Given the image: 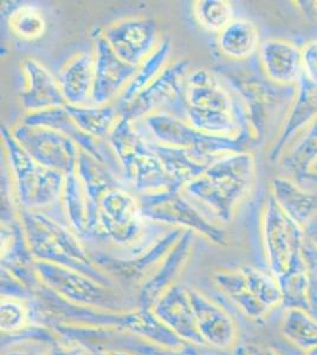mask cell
Masks as SVG:
<instances>
[{
    "instance_id": "obj_1",
    "label": "cell",
    "mask_w": 317,
    "mask_h": 355,
    "mask_svg": "<svg viewBox=\"0 0 317 355\" xmlns=\"http://www.w3.org/2000/svg\"><path fill=\"white\" fill-rule=\"evenodd\" d=\"M252 177V157L230 153L217 159L182 190L191 202L200 204L213 218L228 223L233 209L249 190Z\"/></svg>"
},
{
    "instance_id": "obj_2",
    "label": "cell",
    "mask_w": 317,
    "mask_h": 355,
    "mask_svg": "<svg viewBox=\"0 0 317 355\" xmlns=\"http://www.w3.org/2000/svg\"><path fill=\"white\" fill-rule=\"evenodd\" d=\"M20 222L30 251L36 261L65 266L105 287H115L112 279L97 268L73 234L60 223L33 210L22 211Z\"/></svg>"
},
{
    "instance_id": "obj_3",
    "label": "cell",
    "mask_w": 317,
    "mask_h": 355,
    "mask_svg": "<svg viewBox=\"0 0 317 355\" xmlns=\"http://www.w3.org/2000/svg\"><path fill=\"white\" fill-rule=\"evenodd\" d=\"M40 291L49 306L55 308L60 316L70 318L71 322L85 324V327L117 328V331H129L140 339L155 343V346L172 351H181L187 347L186 341L166 327L152 311L139 308L137 311L102 313L93 308L80 307L67 302L46 287H40Z\"/></svg>"
},
{
    "instance_id": "obj_4",
    "label": "cell",
    "mask_w": 317,
    "mask_h": 355,
    "mask_svg": "<svg viewBox=\"0 0 317 355\" xmlns=\"http://www.w3.org/2000/svg\"><path fill=\"white\" fill-rule=\"evenodd\" d=\"M109 145L119 162L121 174L134 189L142 193L173 190L162 162L132 120L120 117L109 134Z\"/></svg>"
},
{
    "instance_id": "obj_5",
    "label": "cell",
    "mask_w": 317,
    "mask_h": 355,
    "mask_svg": "<svg viewBox=\"0 0 317 355\" xmlns=\"http://www.w3.org/2000/svg\"><path fill=\"white\" fill-rule=\"evenodd\" d=\"M185 114L196 130L217 137H232L238 130L236 105L217 77L198 70L184 85Z\"/></svg>"
},
{
    "instance_id": "obj_6",
    "label": "cell",
    "mask_w": 317,
    "mask_h": 355,
    "mask_svg": "<svg viewBox=\"0 0 317 355\" xmlns=\"http://www.w3.org/2000/svg\"><path fill=\"white\" fill-rule=\"evenodd\" d=\"M1 134L16 179L18 198L24 210L53 204L63 190L65 174L38 164L8 130H3Z\"/></svg>"
},
{
    "instance_id": "obj_7",
    "label": "cell",
    "mask_w": 317,
    "mask_h": 355,
    "mask_svg": "<svg viewBox=\"0 0 317 355\" xmlns=\"http://www.w3.org/2000/svg\"><path fill=\"white\" fill-rule=\"evenodd\" d=\"M35 266L44 287L67 302L108 311H121L125 307V301L112 288L105 287L78 271L43 261H36Z\"/></svg>"
},
{
    "instance_id": "obj_8",
    "label": "cell",
    "mask_w": 317,
    "mask_h": 355,
    "mask_svg": "<svg viewBox=\"0 0 317 355\" xmlns=\"http://www.w3.org/2000/svg\"><path fill=\"white\" fill-rule=\"evenodd\" d=\"M141 214L145 219L161 224L185 226L187 230L204 234L213 243H224L223 231L206 218L197 206L177 190L142 193L139 198ZM182 229V227H181Z\"/></svg>"
},
{
    "instance_id": "obj_9",
    "label": "cell",
    "mask_w": 317,
    "mask_h": 355,
    "mask_svg": "<svg viewBox=\"0 0 317 355\" xmlns=\"http://www.w3.org/2000/svg\"><path fill=\"white\" fill-rule=\"evenodd\" d=\"M264 231L270 269L276 279L307 271L301 231L275 204L266 211Z\"/></svg>"
},
{
    "instance_id": "obj_10",
    "label": "cell",
    "mask_w": 317,
    "mask_h": 355,
    "mask_svg": "<svg viewBox=\"0 0 317 355\" xmlns=\"http://www.w3.org/2000/svg\"><path fill=\"white\" fill-rule=\"evenodd\" d=\"M152 141L160 145L198 150L204 153H232L234 140L229 137L206 134L167 113H152L142 119Z\"/></svg>"
},
{
    "instance_id": "obj_11",
    "label": "cell",
    "mask_w": 317,
    "mask_h": 355,
    "mask_svg": "<svg viewBox=\"0 0 317 355\" xmlns=\"http://www.w3.org/2000/svg\"><path fill=\"white\" fill-rule=\"evenodd\" d=\"M12 134L40 165L65 175L76 172L80 150L68 135L46 127L26 125H18Z\"/></svg>"
},
{
    "instance_id": "obj_12",
    "label": "cell",
    "mask_w": 317,
    "mask_h": 355,
    "mask_svg": "<svg viewBox=\"0 0 317 355\" xmlns=\"http://www.w3.org/2000/svg\"><path fill=\"white\" fill-rule=\"evenodd\" d=\"M140 206L123 189L107 192L98 202L100 236L117 244H130L142 231Z\"/></svg>"
},
{
    "instance_id": "obj_13",
    "label": "cell",
    "mask_w": 317,
    "mask_h": 355,
    "mask_svg": "<svg viewBox=\"0 0 317 355\" xmlns=\"http://www.w3.org/2000/svg\"><path fill=\"white\" fill-rule=\"evenodd\" d=\"M189 63L179 61L162 70L157 78H154L142 92L137 94L132 101L119 108L121 116L129 120L144 119L157 107L167 102L177 100V96L182 92L187 78Z\"/></svg>"
},
{
    "instance_id": "obj_14",
    "label": "cell",
    "mask_w": 317,
    "mask_h": 355,
    "mask_svg": "<svg viewBox=\"0 0 317 355\" xmlns=\"http://www.w3.org/2000/svg\"><path fill=\"white\" fill-rule=\"evenodd\" d=\"M157 35L155 21L137 18L112 25L102 36L122 61L139 67L152 53Z\"/></svg>"
},
{
    "instance_id": "obj_15",
    "label": "cell",
    "mask_w": 317,
    "mask_h": 355,
    "mask_svg": "<svg viewBox=\"0 0 317 355\" xmlns=\"http://www.w3.org/2000/svg\"><path fill=\"white\" fill-rule=\"evenodd\" d=\"M139 67L122 61L103 36L96 41L92 103L105 105L132 81Z\"/></svg>"
},
{
    "instance_id": "obj_16",
    "label": "cell",
    "mask_w": 317,
    "mask_h": 355,
    "mask_svg": "<svg viewBox=\"0 0 317 355\" xmlns=\"http://www.w3.org/2000/svg\"><path fill=\"white\" fill-rule=\"evenodd\" d=\"M152 311L161 322L184 341L206 346L198 331L197 321L189 300V288L173 284L154 303Z\"/></svg>"
},
{
    "instance_id": "obj_17",
    "label": "cell",
    "mask_w": 317,
    "mask_h": 355,
    "mask_svg": "<svg viewBox=\"0 0 317 355\" xmlns=\"http://www.w3.org/2000/svg\"><path fill=\"white\" fill-rule=\"evenodd\" d=\"M193 231L185 230L180 239L174 244L165 257L162 266L147 282L142 284L137 299V304L141 309L152 311L154 303L157 302L161 295L173 286V279H175L182 270L192 250Z\"/></svg>"
},
{
    "instance_id": "obj_18",
    "label": "cell",
    "mask_w": 317,
    "mask_h": 355,
    "mask_svg": "<svg viewBox=\"0 0 317 355\" xmlns=\"http://www.w3.org/2000/svg\"><path fill=\"white\" fill-rule=\"evenodd\" d=\"M148 141L165 167L172 182L173 190L184 189V186L204 173L213 162L221 157L216 154L160 145L149 139Z\"/></svg>"
},
{
    "instance_id": "obj_19",
    "label": "cell",
    "mask_w": 317,
    "mask_h": 355,
    "mask_svg": "<svg viewBox=\"0 0 317 355\" xmlns=\"http://www.w3.org/2000/svg\"><path fill=\"white\" fill-rule=\"evenodd\" d=\"M189 295L198 331L206 345L217 348H228L233 345L236 340V327L229 315L197 289L189 288Z\"/></svg>"
},
{
    "instance_id": "obj_20",
    "label": "cell",
    "mask_w": 317,
    "mask_h": 355,
    "mask_svg": "<svg viewBox=\"0 0 317 355\" xmlns=\"http://www.w3.org/2000/svg\"><path fill=\"white\" fill-rule=\"evenodd\" d=\"M25 87L22 93V103L31 113L65 107L60 83L48 70L35 60H25L23 63Z\"/></svg>"
},
{
    "instance_id": "obj_21",
    "label": "cell",
    "mask_w": 317,
    "mask_h": 355,
    "mask_svg": "<svg viewBox=\"0 0 317 355\" xmlns=\"http://www.w3.org/2000/svg\"><path fill=\"white\" fill-rule=\"evenodd\" d=\"M181 227H175L169 234L157 239V244L149 248L146 254L134 259H110L108 256H98L96 262L98 266L105 268L110 274L121 281L135 283L142 281L152 266H155L162 257H166L174 244L182 234Z\"/></svg>"
},
{
    "instance_id": "obj_22",
    "label": "cell",
    "mask_w": 317,
    "mask_h": 355,
    "mask_svg": "<svg viewBox=\"0 0 317 355\" xmlns=\"http://www.w3.org/2000/svg\"><path fill=\"white\" fill-rule=\"evenodd\" d=\"M63 202L70 225L80 236H100L98 205L89 198L76 172L65 175Z\"/></svg>"
},
{
    "instance_id": "obj_23",
    "label": "cell",
    "mask_w": 317,
    "mask_h": 355,
    "mask_svg": "<svg viewBox=\"0 0 317 355\" xmlns=\"http://www.w3.org/2000/svg\"><path fill=\"white\" fill-rule=\"evenodd\" d=\"M262 64L273 81L289 83L303 70L302 51L284 40H268L261 46Z\"/></svg>"
},
{
    "instance_id": "obj_24",
    "label": "cell",
    "mask_w": 317,
    "mask_h": 355,
    "mask_svg": "<svg viewBox=\"0 0 317 355\" xmlns=\"http://www.w3.org/2000/svg\"><path fill=\"white\" fill-rule=\"evenodd\" d=\"M95 58L80 53L68 62L58 77L60 90L67 105H85L92 102Z\"/></svg>"
},
{
    "instance_id": "obj_25",
    "label": "cell",
    "mask_w": 317,
    "mask_h": 355,
    "mask_svg": "<svg viewBox=\"0 0 317 355\" xmlns=\"http://www.w3.org/2000/svg\"><path fill=\"white\" fill-rule=\"evenodd\" d=\"M214 282L250 319H263L269 311L253 295L241 268L237 270L217 271L214 274Z\"/></svg>"
},
{
    "instance_id": "obj_26",
    "label": "cell",
    "mask_w": 317,
    "mask_h": 355,
    "mask_svg": "<svg viewBox=\"0 0 317 355\" xmlns=\"http://www.w3.org/2000/svg\"><path fill=\"white\" fill-rule=\"evenodd\" d=\"M76 174L89 198L97 205L100 199L109 191L123 189L119 184L117 178L114 177L117 174H112V171L109 170L107 166L83 150L80 152Z\"/></svg>"
},
{
    "instance_id": "obj_27",
    "label": "cell",
    "mask_w": 317,
    "mask_h": 355,
    "mask_svg": "<svg viewBox=\"0 0 317 355\" xmlns=\"http://www.w3.org/2000/svg\"><path fill=\"white\" fill-rule=\"evenodd\" d=\"M75 125L83 133L94 139H101L109 135L119 122L120 110L109 105H70L65 107Z\"/></svg>"
},
{
    "instance_id": "obj_28",
    "label": "cell",
    "mask_w": 317,
    "mask_h": 355,
    "mask_svg": "<svg viewBox=\"0 0 317 355\" xmlns=\"http://www.w3.org/2000/svg\"><path fill=\"white\" fill-rule=\"evenodd\" d=\"M259 43V33L256 25L248 19L232 21L225 26L218 37V44L226 56L245 58L252 55Z\"/></svg>"
},
{
    "instance_id": "obj_29",
    "label": "cell",
    "mask_w": 317,
    "mask_h": 355,
    "mask_svg": "<svg viewBox=\"0 0 317 355\" xmlns=\"http://www.w3.org/2000/svg\"><path fill=\"white\" fill-rule=\"evenodd\" d=\"M282 334L295 347L309 351L317 346V319L302 308H288L282 322Z\"/></svg>"
},
{
    "instance_id": "obj_30",
    "label": "cell",
    "mask_w": 317,
    "mask_h": 355,
    "mask_svg": "<svg viewBox=\"0 0 317 355\" xmlns=\"http://www.w3.org/2000/svg\"><path fill=\"white\" fill-rule=\"evenodd\" d=\"M171 48H172L171 41L166 40L155 49V51L149 53L145 61L139 65L135 76H134L132 81L129 82V85L122 90L119 108L132 101L137 94L142 92L154 78L159 76L161 69L164 68V64L169 58Z\"/></svg>"
},
{
    "instance_id": "obj_31",
    "label": "cell",
    "mask_w": 317,
    "mask_h": 355,
    "mask_svg": "<svg viewBox=\"0 0 317 355\" xmlns=\"http://www.w3.org/2000/svg\"><path fill=\"white\" fill-rule=\"evenodd\" d=\"M241 270L243 271L253 295L265 307L270 309L283 302L281 286L273 275H269L250 266H241Z\"/></svg>"
},
{
    "instance_id": "obj_32",
    "label": "cell",
    "mask_w": 317,
    "mask_h": 355,
    "mask_svg": "<svg viewBox=\"0 0 317 355\" xmlns=\"http://www.w3.org/2000/svg\"><path fill=\"white\" fill-rule=\"evenodd\" d=\"M194 13L199 23L211 31H221L232 21V5L224 0L197 1Z\"/></svg>"
},
{
    "instance_id": "obj_33",
    "label": "cell",
    "mask_w": 317,
    "mask_h": 355,
    "mask_svg": "<svg viewBox=\"0 0 317 355\" xmlns=\"http://www.w3.org/2000/svg\"><path fill=\"white\" fill-rule=\"evenodd\" d=\"M13 33L23 40H36L45 31V19L40 10L31 5L20 6L10 18Z\"/></svg>"
},
{
    "instance_id": "obj_34",
    "label": "cell",
    "mask_w": 317,
    "mask_h": 355,
    "mask_svg": "<svg viewBox=\"0 0 317 355\" xmlns=\"http://www.w3.org/2000/svg\"><path fill=\"white\" fill-rule=\"evenodd\" d=\"M28 311L19 300H1V331L3 334L16 333L25 327Z\"/></svg>"
},
{
    "instance_id": "obj_35",
    "label": "cell",
    "mask_w": 317,
    "mask_h": 355,
    "mask_svg": "<svg viewBox=\"0 0 317 355\" xmlns=\"http://www.w3.org/2000/svg\"><path fill=\"white\" fill-rule=\"evenodd\" d=\"M1 296L13 300H31L33 293L12 272L1 266Z\"/></svg>"
},
{
    "instance_id": "obj_36",
    "label": "cell",
    "mask_w": 317,
    "mask_h": 355,
    "mask_svg": "<svg viewBox=\"0 0 317 355\" xmlns=\"http://www.w3.org/2000/svg\"><path fill=\"white\" fill-rule=\"evenodd\" d=\"M302 64L310 81L317 85V40L308 42L302 49Z\"/></svg>"
},
{
    "instance_id": "obj_37",
    "label": "cell",
    "mask_w": 317,
    "mask_h": 355,
    "mask_svg": "<svg viewBox=\"0 0 317 355\" xmlns=\"http://www.w3.org/2000/svg\"><path fill=\"white\" fill-rule=\"evenodd\" d=\"M234 355H280L273 348L261 346L257 343H239L233 351Z\"/></svg>"
},
{
    "instance_id": "obj_38",
    "label": "cell",
    "mask_w": 317,
    "mask_h": 355,
    "mask_svg": "<svg viewBox=\"0 0 317 355\" xmlns=\"http://www.w3.org/2000/svg\"><path fill=\"white\" fill-rule=\"evenodd\" d=\"M46 355H82V353L78 349H75V348L65 347L60 343H56V345H53L51 347H49Z\"/></svg>"
},
{
    "instance_id": "obj_39",
    "label": "cell",
    "mask_w": 317,
    "mask_h": 355,
    "mask_svg": "<svg viewBox=\"0 0 317 355\" xmlns=\"http://www.w3.org/2000/svg\"><path fill=\"white\" fill-rule=\"evenodd\" d=\"M3 355H40L31 351H4Z\"/></svg>"
},
{
    "instance_id": "obj_40",
    "label": "cell",
    "mask_w": 317,
    "mask_h": 355,
    "mask_svg": "<svg viewBox=\"0 0 317 355\" xmlns=\"http://www.w3.org/2000/svg\"><path fill=\"white\" fill-rule=\"evenodd\" d=\"M310 11H311V13L313 15H315V16H317V1H310Z\"/></svg>"
},
{
    "instance_id": "obj_41",
    "label": "cell",
    "mask_w": 317,
    "mask_h": 355,
    "mask_svg": "<svg viewBox=\"0 0 317 355\" xmlns=\"http://www.w3.org/2000/svg\"><path fill=\"white\" fill-rule=\"evenodd\" d=\"M109 355H134L130 354V353H127V352H121V351H112L108 352Z\"/></svg>"
},
{
    "instance_id": "obj_42",
    "label": "cell",
    "mask_w": 317,
    "mask_h": 355,
    "mask_svg": "<svg viewBox=\"0 0 317 355\" xmlns=\"http://www.w3.org/2000/svg\"><path fill=\"white\" fill-rule=\"evenodd\" d=\"M305 355H317V346L311 348L309 351L305 352Z\"/></svg>"
},
{
    "instance_id": "obj_43",
    "label": "cell",
    "mask_w": 317,
    "mask_h": 355,
    "mask_svg": "<svg viewBox=\"0 0 317 355\" xmlns=\"http://www.w3.org/2000/svg\"><path fill=\"white\" fill-rule=\"evenodd\" d=\"M93 355H109L108 353L105 354V353H102V352L100 351H94Z\"/></svg>"
}]
</instances>
